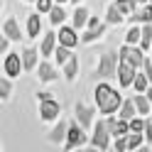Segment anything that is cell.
<instances>
[{"instance_id":"19","label":"cell","mask_w":152,"mask_h":152,"mask_svg":"<svg viewBox=\"0 0 152 152\" xmlns=\"http://www.w3.org/2000/svg\"><path fill=\"white\" fill-rule=\"evenodd\" d=\"M69 49H71V47H66V44H61L59 49L54 52V56H56V61H59V64H66V61L71 59V52H69Z\"/></svg>"},{"instance_id":"24","label":"cell","mask_w":152,"mask_h":152,"mask_svg":"<svg viewBox=\"0 0 152 152\" xmlns=\"http://www.w3.org/2000/svg\"><path fill=\"white\" fill-rule=\"evenodd\" d=\"M54 52V34H47L42 42V54H52Z\"/></svg>"},{"instance_id":"3","label":"cell","mask_w":152,"mask_h":152,"mask_svg":"<svg viewBox=\"0 0 152 152\" xmlns=\"http://www.w3.org/2000/svg\"><path fill=\"white\" fill-rule=\"evenodd\" d=\"M98 76H115V54H103L98 64Z\"/></svg>"},{"instance_id":"34","label":"cell","mask_w":152,"mask_h":152,"mask_svg":"<svg viewBox=\"0 0 152 152\" xmlns=\"http://www.w3.org/2000/svg\"><path fill=\"white\" fill-rule=\"evenodd\" d=\"M115 150H118V152H123V150H128V140L123 137V135H120V137L115 140Z\"/></svg>"},{"instance_id":"10","label":"cell","mask_w":152,"mask_h":152,"mask_svg":"<svg viewBox=\"0 0 152 152\" xmlns=\"http://www.w3.org/2000/svg\"><path fill=\"white\" fill-rule=\"evenodd\" d=\"M83 128V125H81ZM79 125H71L69 128V147H76V145H81L83 142V132H81Z\"/></svg>"},{"instance_id":"25","label":"cell","mask_w":152,"mask_h":152,"mask_svg":"<svg viewBox=\"0 0 152 152\" xmlns=\"http://www.w3.org/2000/svg\"><path fill=\"white\" fill-rule=\"evenodd\" d=\"M135 106H137L140 113H147V110H150V98H147V96H137V98H135Z\"/></svg>"},{"instance_id":"33","label":"cell","mask_w":152,"mask_h":152,"mask_svg":"<svg viewBox=\"0 0 152 152\" xmlns=\"http://www.w3.org/2000/svg\"><path fill=\"white\" fill-rule=\"evenodd\" d=\"M0 96H3V98H7V96H10V83H7V79H3V81H0Z\"/></svg>"},{"instance_id":"21","label":"cell","mask_w":152,"mask_h":152,"mask_svg":"<svg viewBox=\"0 0 152 152\" xmlns=\"http://www.w3.org/2000/svg\"><path fill=\"white\" fill-rule=\"evenodd\" d=\"M132 17V22H150L152 20V7H145V10H140V12H135V15H130Z\"/></svg>"},{"instance_id":"17","label":"cell","mask_w":152,"mask_h":152,"mask_svg":"<svg viewBox=\"0 0 152 152\" xmlns=\"http://www.w3.org/2000/svg\"><path fill=\"white\" fill-rule=\"evenodd\" d=\"M76 69H79V56H74V54H71V59L66 61V69H64L66 79H74V76H76Z\"/></svg>"},{"instance_id":"41","label":"cell","mask_w":152,"mask_h":152,"mask_svg":"<svg viewBox=\"0 0 152 152\" xmlns=\"http://www.w3.org/2000/svg\"><path fill=\"white\" fill-rule=\"evenodd\" d=\"M74 3H79V0H74Z\"/></svg>"},{"instance_id":"37","label":"cell","mask_w":152,"mask_h":152,"mask_svg":"<svg viewBox=\"0 0 152 152\" xmlns=\"http://www.w3.org/2000/svg\"><path fill=\"white\" fill-rule=\"evenodd\" d=\"M145 137H147V140H152V120L145 125Z\"/></svg>"},{"instance_id":"14","label":"cell","mask_w":152,"mask_h":152,"mask_svg":"<svg viewBox=\"0 0 152 152\" xmlns=\"http://www.w3.org/2000/svg\"><path fill=\"white\" fill-rule=\"evenodd\" d=\"M39 79L42 81H54L56 79V71L52 69L49 64H39Z\"/></svg>"},{"instance_id":"4","label":"cell","mask_w":152,"mask_h":152,"mask_svg":"<svg viewBox=\"0 0 152 152\" xmlns=\"http://www.w3.org/2000/svg\"><path fill=\"white\" fill-rule=\"evenodd\" d=\"M108 123H98V128H96V135H93V147H98V150H106L108 147Z\"/></svg>"},{"instance_id":"12","label":"cell","mask_w":152,"mask_h":152,"mask_svg":"<svg viewBox=\"0 0 152 152\" xmlns=\"http://www.w3.org/2000/svg\"><path fill=\"white\" fill-rule=\"evenodd\" d=\"M88 22V10L86 7H76V12H74V27H83Z\"/></svg>"},{"instance_id":"13","label":"cell","mask_w":152,"mask_h":152,"mask_svg":"<svg viewBox=\"0 0 152 152\" xmlns=\"http://www.w3.org/2000/svg\"><path fill=\"white\" fill-rule=\"evenodd\" d=\"M5 37H10V39H20V27H17L15 20H7L5 22Z\"/></svg>"},{"instance_id":"36","label":"cell","mask_w":152,"mask_h":152,"mask_svg":"<svg viewBox=\"0 0 152 152\" xmlns=\"http://www.w3.org/2000/svg\"><path fill=\"white\" fill-rule=\"evenodd\" d=\"M88 27H91V30H101V22H98V17H88Z\"/></svg>"},{"instance_id":"11","label":"cell","mask_w":152,"mask_h":152,"mask_svg":"<svg viewBox=\"0 0 152 152\" xmlns=\"http://www.w3.org/2000/svg\"><path fill=\"white\" fill-rule=\"evenodd\" d=\"M128 128H130V125H125V120H120V123H115V120H108V130H110L115 137L125 135V132H128Z\"/></svg>"},{"instance_id":"5","label":"cell","mask_w":152,"mask_h":152,"mask_svg":"<svg viewBox=\"0 0 152 152\" xmlns=\"http://www.w3.org/2000/svg\"><path fill=\"white\" fill-rule=\"evenodd\" d=\"M120 59H125V61H130L132 66H140L142 64V52L137 49V47H123L120 49Z\"/></svg>"},{"instance_id":"32","label":"cell","mask_w":152,"mask_h":152,"mask_svg":"<svg viewBox=\"0 0 152 152\" xmlns=\"http://www.w3.org/2000/svg\"><path fill=\"white\" fill-rule=\"evenodd\" d=\"M130 130L132 132H142V130H145V123H142L140 118L137 120H130Z\"/></svg>"},{"instance_id":"42","label":"cell","mask_w":152,"mask_h":152,"mask_svg":"<svg viewBox=\"0 0 152 152\" xmlns=\"http://www.w3.org/2000/svg\"><path fill=\"white\" fill-rule=\"evenodd\" d=\"M59 3H64V0H59Z\"/></svg>"},{"instance_id":"28","label":"cell","mask_w":152,"mask_h":152,"mask_svg":"<svg viewBox=\"0 0 152 152\" xmlns=\"http://www.w3.org/2000/svg\"><path fill=\"white\" fill-rule=\"evenodd\" d=\"M132 86H135L137 91H145V86H147V74H145V76L137 74V76H135V81H132Z\"/></svg>"},{"instance_id":"35","label":"cell","mask_w":152,"mask_h":152,"mask_svg":"<svg viewBox=\"0 0 152 152\" xmlns=\"http://www.w3.org/2000/svg\"><path fill=\"white\" fill-rule=\"evenodd\" d=\"M37 7H39L42 12H47V10H52V3L49 0H37Z\"/></svg>"},{"instance_id":"15","label":"cell","mask_w":152,"mask_h":152,"mask_svg":"<svg viewBox=\"0 0 152 152\" xmlns=\"http://www.w3.org/2000/svg\"><path fill=\"white\" fill-rule=\"evenodd\" d=\"M34 61H37V52H34V49H25V52H22L25 69H34Z\"/></svg>"},{"instance_id":"38","label":"cell","mask_w":152,"mask_h":152,"mask_svg":"<svg viewBox=\"0 0 152 152\" xmlns=\"http://www.w3.org/2000/svg\"><path fill=\"white\" fill-rule=\"evenodd\" d=\"M145 74H147V79L152 81V61H147V64H145Z\"/></svg>"},{"instance_id":"22","label":"cell","mask_w":152,"mask_h":152,"mask_svg":"<svg viewBox=\"0 0 152 152\" xmlns=\"http://www.w3.org/2000/svg\"><path fill=\"white\" fill-rule=\"evenodd\" d=\"M120 20H123V12L118 10V5H110V7H108V22L120 25Z\"/></svg>"},{"instance_id":"1","label":"cell","mask_w":152,"mask_h":152,"mask_svg":"<svg viewBox=\"0 0 152 152\" xmlns=\"http://www.w3.org/2000/svg\"><path fill=\"white\" fill-rule=\"evenodd\" d=\"M96 101H98L101 113H113L120 106V93H115L110 86H106V83H101L96 88Z\"/></svg>"},{"instance_id":"20","label":"cell","mask_w":152,"mask_h":152,"mask_svg":"<svg viewBox=\"0 0 152 152\" xmlns=\"http://www.w3.org/2000/svg\"><path fill=\"white\" fill-rule=\"evenodd\" d=\"M66 132H69V130H66V125H64V123H59V125H56V128L52 130V135H49V140H52V142H61Z\"/></svg>"},{"instance_id":"30","label":"cell","mask_w":152,"mask_h":152,"mask_svg":"<svg viewBox=\"0 0 152 152\" xmlns=\"http://www.w3.org/2000/svg\"><path fill=\"white\" fill-rule=\"evenodd\" d=\"M140 145H142V135L140 132H132L128 137V147H140Z\"/></svg>"},{"instance_id":"6","label":"cell","mask_w":152,"mask_h":152,"mask_svg":"<svg viewBox=\"0 0 152 152\" xmlns=\"http://www.w3.org/2000/svg\"><path fill=\"white\" fill-rule=\"evenodd\" d=\"M39 113H42V118H44V120H54L56 115H59V103L52 101V98H44Z\"/></svg>"},{"instance_id":"23","label":"cell","mask_w":152,"mask_h":152,"mask_svg":"<svg viewBox=\"0 0 152 152\" xmlns=\"http://www.w3.org/2000/svg\"><path fill=\"white\" fill-rule=\"evenodd\" d=\"M118 10L123 12V15H128V12H132V10H135V3H132V0H118Z\"/></svg>"},{"instance_id":"8","label":"cell","mask_w":152,"mask_h":152,"mask_svg":"<svg viewBox=\"0 0 152 152\" xmlns=\"http://www.w3.org/2000/svg\"><path fill=\"white\" fill-rule=\"evenodd\" d=\"M76 118H79V123L86 128L88 123H91V118H93V108H88V106H83V103H79V106H76Z\"/></svg>"},{"instance_id":"18","label":"cell","mask_w":152,"mask_h":152,"mask_svg":"<svg viewBox=\"0 0 152 152\" xmlns=\"http://www.w3.org/2000/svg\"><path fill=\"white\" fill-rule=\"evenodd\" d=\"M27 32H30V37L39 34V15H30V20H27Z\"/></svg>"},{"instance_id":"26","label":"cell","mask_w":152,"mask_h":152,"mask_svg":"<svg viewBox=\"0 0 152 152\" xmlns=\"http://www.w3.org/2000/svg\"><path fill=\"white\" fill-rule=\"evenodd\" d=\"M140 42H142V47H150V44H152V27H150V25L142 27V39H140Z\"/></svg>"},{"instance_id":"31","label":"cell","mask_w":152,"mask_h":152,"mask_svg":"<svg viewBox=\"0 0 152 152\" xmlns=\"http://www.w3.org/2000/svg\"><path fill=\"white\" fill-rule=\"evenodd\" d=\"M103 34V27L101 30H88L86 34H83V42H91V39H96V37H101Z\"/></svg>"},{"instance_id":"2","label":"cell","mask_w":152,"mask_h":152,"mask_svg":"<svg viewBox=\"0 0 152 152\" xmlns=\"http://www.w3.org/2000/svg\"><path fill=\"white\" fill-rule=\"evenodd\" d=\"M135 69L137 66H132L130 61H125V59H120V66H118V79H120V86H130L132 81H135Z\"/></svg>"},{"instance_id":"9","label":"cell","mask_w":152,"mask_h":152,"mask_svg":"<svg viewBox=\"0 0 152 152\" xmlns=\"http://www.w3.org/2000/svg\"><path fill=\"white\" fill-rule=\"evenodd\" d=\"M59 42L66 44V47H74L76 42H79V37H76V32L71 30V27H64V30L59 32Z\"/></svg>"},{"instance_id":"16","label":"cell","mask_w":152,"mask_h":152,"mask_svg":"<svg viewBox=\"0 0 152 152\" xmlns=\"http://www.w3.org/2000/svg\"><path fill=\"white\" fill-rule=\"evenodd\" d=\"M135 108H137V106H135V101H132V103H130V101H128V103H123L120 118H123V120H132V118H135Z\"/></svg>"},{"instance_id":"27","label":"cell","mask_w":152,"mask_h":152,"mask_svg":"<svg viewBox=\"0 0 152 152\" xmlns=\"http://www.w3.org/2000/svg\"><path fill=\"white\" fill-rule=\"evenodd\" d=\"M49 12H52V22H54V25H59V22L64 20V17H66V12L61 10V7H52Z\"/></svg>"},{"instance_id":"40","label":"cell","mask_w":152,"mask_h":152,"mask_svg":"<svg viewBox=\"0 0 152 152\" xmlns=\"http://www.w3.org/2000/svg\"><path fill=\"white\" fill-rule=\"evenodd\" d=\"M147 98H150V101H152V88H150V91H147Z\"/></svg>"},{"instance_id":"29","label":"cell","mask_w":152,"mask_h":152,"mask_svg":"<svg viewBox=\"0 0 152 152\" xmlns=\"http://www.w3.org/2000/svg\"><path fill=\"white\" fill-rule=\"evenodd\" d=\"M125 37H128V42H130V44H135L137 39H142V30H137V27H132V30H130V32H128Z\"/></svg>"},{"instance_id":"39","label":"cell","mask_w":152,"mask_h":152,"mask_svg":"<svg viewBox=\"0 0 152 152\" xmlns=\"http://www.w3.org/2000/svg\"><path fill=\"white\" fill-rule=\"evenodd\" d=\"M132 3H135V7H137V5H140V3H145V0H132Z\"/></svg>"},{"instance_id":"7","label":"cell","mask_w":152,"mask_h":152,"mask_svg":"<svg viewBox=\"0 0 152 152\" xmlns=\"http://www.w3.org/2000/svg\"><path fill=\"white\" fill-rule=\"evenodd\" d=\"M22 66L25 64H20V54H7V59H5V74L7 76H17Z\"/></svg>"}]
</instances>
